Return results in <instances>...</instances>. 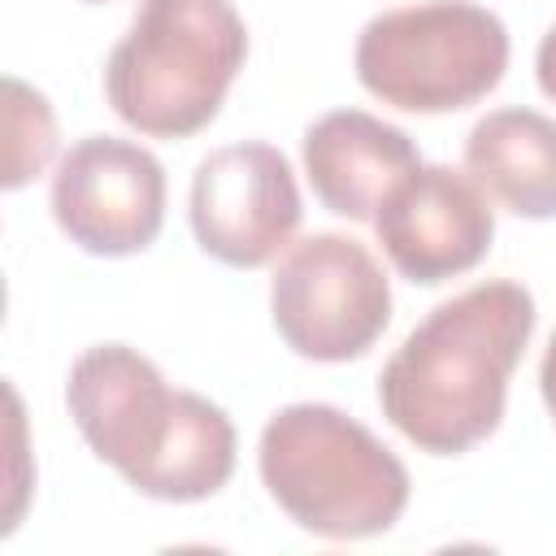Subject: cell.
<instances>
[{"instance_id":"ba28073f","label":"cell","mask_w":556,"mask_h":556,"mask_svg":"<svg viewBox=\"0 0 556 556\" xmlns=\"http://www.w3.org/2000/svg\"><path fill=\"white\" fill-rule=\"evenodd\" d=\"M52 217L91 256H135L161 235L165 169L130 139L87 135L56 161Z\"/></svg>"},{"instance_id":"8992f818","label":"cell","mask_w":556,"mask_h":556,"mask_svg":"<svg viewBox=\"0 0 556 556\" xmlns=\"http://www.w3.org/2000/svg\"><path fill=\"white\" fill-rule=\"evenodd\" d=\"M269 317L295 356L317 365L356 361L391 321L387 269L348 235H308L287 248L269 278Z\"/></svg>"},{"instance_id":"5bb4252c","label":"cell","mask_w":556,"mask_h":556,"mask_svg":"<svg viewBox=\"0 0 556 556\" xmlns=\"http://www.w3.org/2000/svg\"><path fill=\"white\" fill-rule=\"evenodd\" d=\"M539 391H543V404H547V417L556 426V330L543 348V361H539Z\"/></svg>"},{"instance_id":"277c9868","label":"cell","mask_w":556,"mask_h":556,"mask_svg":"<svg viewBox=\"0 0 556 556\" xmlns=\"http://www.w3.org/2000/svg\"><path fill=\"white\" fill-rule=\"evenodd\" d=\"M248 61V26L230 0H139L104 61L109 109L148 139L204 130Z\"/></svg>"},{"instance_id":"8fae6325","label":"cell","mask_w":556,"mask_h":556,"mask_svg":"<svg viewBox=\"0 0 556 556\" xmlns=\"http://www.w3.org/2000/svg\"><path fill=\"white\" fill-rule=\"evenodd\" d=\"M465 174L517 217H556V122L534 109H491L465 139Z\"/></svg>"},{"instance_id":"5b68a950","label":"cell","mask_w":556,"mask_h":556,"mask_svg":"<svg viewBox=\"0 0 556 556\" xmlns=\"http://www.w3.org/2000/svg\"><path fill=\"white\" fill-rule=\"evenodd\" d=\"M504 22L473 0H421L369 17L356 35L361 87L404 113H456L500 87Z\"/></svg>"},{"instance_id":"4fadbf2b","label":"cell","mask_w":556,"mask_h":556,"mask_svg":"<svg viewBox=\"0 0 556 556\" xmlns=\"http://www.w3.org/2000/svg\"><path fill=\"white\" fill-rule=\"evenodd\" d=\"M534 74H539V91L547 100H556V26L539 39V52H534Z\"/></svg>"},{"instance_id":"52a82bcc","label":"cell","mask_w":556,"mask_h":556,"mask_svg":"<svg viewBox=\"0 0 556 556\" xmlns=\"http://www.w3.org/2000/svg\"><path fill=\"white\" fill-rule=\"evenodd\" d=\"M187 217L195 243L230 265V269H261L300 230L304 204L291 174V161L274 143H226L208 152L191 174Z\"/></svg>"},{"instance_id":"7a4b0ae2","label":"cell","mask_w":556,"mask_h":556,"mask_svg":"<svg viewBox=\"0 0 556 556\" xmlns=\"http://www.w3.org/2000/svg\"><path fill=\"white\" fill-rule=\"evenodd\" d=\"M65 404L87 447L139 495L195 504L235 473V421L195 391H174L161 369L126 348L96 343L70 365Z\"/></svg>"},{"instance_id":"7c38bea8","label":"cell","mask_w":556,"mask_h":556,"mask_svg":"<svg viewBox=\"0 0 556 556\" xmlns=\"http://www.w3.org/2000/svg\"><path fill=\"white\" fill-rule=\"evenodd\" d=\"M56 156V113L43 91L22 78H4V174L0 187L17 191Z\"/></svg>"},{"instance_id":"9c48e42d","label":"cell","mask_w":556,"mask_h":556,"mask_svg":"<svg viewBox=\"0 0 556 556\" xmlns=\"http://www.w3.org/2000/svg\"><path fill=\"white\" fill-rule=\"evenodd\" d=\"M374 235L400 278L439 287L469 274L495 239L491 195L452 165L408 169L374 213Z\"/></svg>"},{"instance_id":"6da1fadb","label":"cell","mask_w":556,"mask_h":556,"mask_svg":"<svg viewBox=\"0 0 556 556\" xmlns=\"http://www.w3.org/2000/svg\"><path fill=\"white\" fill-rule=\"evenodd\" d=\"M534 317V295L513 278H486L443 300L382 365V417L430 456L478 447L504 421L508 378Z\"/></svg>"},{"instance_id":"3957f363","label":"cell","mask_w":556,"mask_h":556,"mask_svg":"<svg viewBox=\"0 0 556 556\" xmlns=\"http://www.w3.org/2000/svg\"><path fill=\"white\" fill-rule=\"evenodd\" d=\"M256 465L274 504L334 543L387 534L413 491L404 460L334 404L278 408L261 430Z\"/></svg>"},{"instance_id":"9a60e30c","label":"cell","mask_w":556,"mask_h":556,"mask_svg":"<svg viewBox=\"0 0 556 556\" xmlns=\"http://www.w3.org/2000/svg\"><path fill=\"white\" fill-rule=\"evenodd\" d=\"M83 4H104V0H83Z\"/></svg>"},{"instance_id":"30bf717a","label":"cell","mask_w":556,"mask_h":556,"mask_svg":"<svg viewBox=\"0 0 556 556\" xmlns=\"http://www.w3.org/2000/svg\"><path fill=\"white\" fill-rule=\"evenodd\" d=\"M417 165H421L417 143L400 126L365 109L321 113L304 130L308 187L334 217L348 222H374L387 191Z\"/></svg>"}]
</instances>
